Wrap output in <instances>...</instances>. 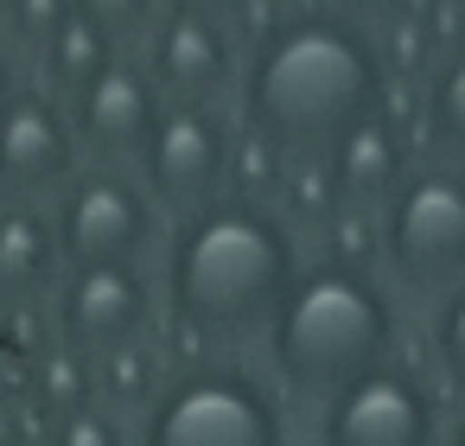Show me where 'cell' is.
<instances>
[{
	"label": "cell",
	"instance_id": "obj_1",
	"mask_svg": "<svg viewBox=\"0 0 465 446\" xmlns=\"http://www.w3.org/2000/svg\"><path fill=\"white\" fill-rule=\"evenodd\" d=\"M376 109H389L382 39L338 14L331 0H293L242 52L236 128L274 141L293 160L325 154Z\"/></svg>",
	"mask_w": 465,
	"mask_h": 446
},
{
	"label": "cell",
	"instance_id": "obj_2",
	"mask_svg": "<svg viewBox=\"0 0 465 446\" xmlns=\"http://www.w3.org/2000/svg\"><path fill=\"white\" fill-rule=\"evenodd\" d=\"M306 268L300 230L268 204L217 198L173 217L160 243V300L185 338H262Z\"/></svg>",
	"mask_w": 465,
	"mask_h": 446
},
{
	"label": "cell",
	"instance_id": "obj_3",
	"mask_svg": "<svg viewBox=\"0 0 465 446\" xmlns=\"http://www.w3.org/2000/svg\"><path fill=\"white\" fill-rule=\"evenodd\" d=\"M262 351H268L274 389L325 401V395H338L344 382H357L363 370H376L401 351L395 293L376 268L306 255V268L287 287L274 325L262 332Z\"/></svg>",
	"mask_w": 465,
	"mask_h": 446
},
{
	"label": "cell",
	"instance_id": "obj_4",
	"mask_svg": "<svg viewBox=\"0 0 465 446\" xmlns=\"http://www.w3.org/2000/svg\"><path fill=\"white\" fill-rule=\"evenodd\" d=\"M134 446H287V401L255 363L198 357L166 376L134 421Z\"/></svg>",
	"mask_w": 465,
	"mask_h": 446
},
{
	"label": "cell",
	"instance_id": "obj_5",
	"mask_svg": "<svg viewBox=\"0 0 465 446\" xmlns=\"http://www.w3.org/2000/svg\"><path fill=\"white\" fill-rule=\"evenodd\" d=\"M382 268L414 293H446L465 281V166L414 160L408 179L376 211Z\"/></svg>",
	"mask_w": 465,
	"mask_h": 446
},
{
	"label": "cell",
	"instance_id": "obj_6",
	"mask_svg": "<svg viewBox=\"0 0 465 446\" xmlns=\"http://www.w3.org/2000/svg\"><path fill=\"white\" fill-rule=\"evenodd\" d=\"M52 230L64 268H103V262H147L160 243V204L147 198L134 166L84 160L77 179L52 198Z\"/></svg>",
	"mask_w": 465,
	"mask_h": 446
},
{
	"label": "cell",
	"instance_id": "obj_7",
	"mask_svg": "<svg viewBox=\"0 0 465 446\" xmlns=\"http://www.w3.org/2000/svg\"><path fill=\"white\" fill-rule=\"evenodd\" d=\"M160 325H166V300H160V274L147 262L64 268L58 293H52V338L84 357L147 344Z\"/></svg>",
	"mask_w": 465,
	"mask_h": 446
},
{
	"label": "cell",
	"instance_id": "obj_8",
	"mask_svg": "<svg viewBox=\"0 0 465 446\" xmlns=\"http://www.w3.org/2000/svg\"><path fill=\"white\" fill-rule=\"evenodd\" d=\"M230 141H236V115H223V103H166L160 109L153 141L134 160L160 217L204 211L230 192Z\"/></svg>",
	"mask_w": 465,
	"mask_h": 446
},
{
	"label": "cell",
	"instance_id": "obj_9",
	"mask_svg": "<svg viewBox=\"0 0 465 446\" xmlns=\"http://www.w3.org/2000/svg\"><path fill=\"white\" fill-rule=\"evenodd\" d=\"M440 395L401 351L319 401V446H440Z\"/></svg>",
	"mask_w": 465,
	"mask_h": 446
},
{
	"label": "cell",
	"instance_id": "obj_10",
	"mask_svg": "<svg viewBox=\"0 0 465 446\" xmlns=\"http://www.w3.org/2000/svg\"><path fill=\"white\" fill-rule=\"evenodd\" d=\"M71 109V134L84 147V160H103V166H134L141 147L153 141V122L166 109V96L153 90L141 52H115L77 96H64Z\"/></svg>",
	"mask_w": 465,
	"mask_h": 446
},
{
	"label": "cell",
	"instance_id": "obj_11",
	"mask_svg": "<svg viewBox=\"0 0 465 446\" xmlns=\"http://www.w3.org/2000/svg\"><path fill=\"white\" fill-rule=\"evenodd\" d=\"M84 166V147L71 134V109L64 96L26 84L14 96V109L0 115V198L20 204H52Z\"/></svg>",
	"mask_w": 465,
	"mask_h": 446
},
{
	"label": "cell",
	"instance_id": "obj_12",
	"mask_svg": "<svg viewBox=\"0 0 465 446\" xmlns=\"http://www.w3.org/2000/svg\"><path fill=\"white\" fill-rule=\"evenodd\" d=\"M141 64L166 103H223L242 77V45L230 26L198 14H160L141 39Z\"/></svg>",
	"mask_w": 465,
	"mask_h": 446
},
{
	"label": "cell",
	"instance_id": "obj_13",
	"mask_svg": "<svg viewBox=\"0 0 465 446\" xmlns=\"http://www.w3.org/2000/svg\"><path fill=\"white\" fill-rule=\"evenodd\" d=\"M408 166H414V154H408V134L389 109H376L370 122H357L351 134H338L325 147V173H331L344 211H382L389 192L408 179Z\"/></svg>",
	"mask_w": 465,
	"mask_h": 446
},
{
	"label": "cell",
	"instance_id": "obj_14",
	"mask_svg": "<svg viewBox=\"0 0 465 446\" xmlns=\"http://www.w3.org/2000/svg\"><path fill=\"white\" fill-rule=\"evenodd\" d=\"M58 281H64V255H58L52 204L0 198V300L33 306V300H52Z\"/></svg>",
	"mask_w": 465,
	"mask_h": 446
},
{
	"label": "cell",
	"instance_id": "obj_15",
	"mask_svg": "<svg viewBox=\"0 0 465 446\" xmlns=\"http://www.w3.org/2000/svg\"><path fill=\"white\" fill-rule=\"evenodd\" d=\"M109 58H115V45H109L90 20H77V14H71V20H64V26L33 52V71H39L33 84H39V90H52V96H77V90H84Z\"/></svg>",
	"mask_w": 465,
	"mask_h": 446
},
{
	"label": "cell",
	"instance_id": "obj_16",
	"mask_svg": "<svg viewBox=\"0 0 465 446\" xmlns=\"http://www.w3.org/2000/svg\"><path fill=\"white\" fill-rule=\"evenodd\" d=\"M420 134L433 141V160L465 166V45H446V58L420 84Z\"/></svg>",
	"mask_w": 465,
	"mask_h": 446
},
{
	"label": "cell",
	"instance_id": "obj_17",
	"mask_svg": "<svg viewBox=\"0 0 465 446\" xmlns=\"http://www.w3.org/2000/svg\"><path fill=\"white\" fill-rule=\"evenodd\" d=\"M166 363H160V344L147 338V344H128V351H109V357H96V401L109 408V414H122V421H141L147 408H153V395L166 389Z\"/></svg>",
	"mask_w": 465,
	"mask_h": 446
},
{
	"label": "cell",
	"instance_id": "obj_18",
	"mask_svg": "<svg viewBox=\"0 0 465 446\" xmlns=\"http://www.w3.org/2000/svg\"><path fill=\"white\" fill-rule=\"evenodd\" d=\"M26 395H33V408H39L45 421H64V414L96 408V357H84V351H71V344L52 338V344L33 357Z\"/></svg>",
	"mask_w": 465,
	"mask_h": 446
},
{
	"label": "cell",
	"instance_id": "obj_19",
	"mask_svg": "<svg viewBox=\"0 0 465 446\" xmlns=\"http://www.w3.org/2000/svg\"><path fill=\"white\" fill-rule=\"evenodd\" d=\"M274 211H281L287 230H325V223L344 211V198H338V185H331V173H325V154H306V160L287 166Z\"/></svg>",
	"mask_w": 465,
	"mask_h": 446
},
{
	"label": "cell",
	"instance_id": "obj_20",
	"mask_svg": "<svg viewBox=\"0 0 465 446\" xmlns=\"http://www.w3.org/2000/svg\"><path fill=\"white\" fill-rule=\"evenodd\" d=\"M287 166H293V154H281L274 141L236 128V141H230V192H223V198H242V204H268V211H274Z\"/></svg>",
	"mask_w": 465,
	"mask_h": 446
},
{
	"label": "cell",
	"instance_id": "obj_21",
	"mask_svg": "<svg viewBox=\"0 0 465 446\" xmlns=\"http://www.w3.org/2000/svg\"><path fill=\"white\" fill-rule=\"evenodd\" d=\"M312 255L319 262H351V268H382V230L376 211H338L325 230H312Z\"/></svg>",
	"mask_w": 465,
	"mask_h": 446
},
{
	"label": "cell",
	"instance_id": "obj_22",
	"mask_svg": "<svg viewBox=\"0 0 465 446\" xmlns=\"http://www.w3.org/2000/svg\"><path fill=\"white\" fill-rule=\"evenodd\" d=\"M71 14H77V20H90V26L122 52V45L147 39V33H153V20H160L166 7H160V0H71Z\"/></svg>",
	"mask_w": 465,
	"mask_h": 446
},
{
	"label": "cell",
	"instance_id": "obj_23",
	"mask_svg": "<svg viewBox=\"0 0 465 446\" xmlns=\"http://www.w3.org/2000/svg\"><path fill=\"white\" fill-rule=\"evenodd\" d=\"M427 338H433V363L452 389H465V281L446 287L433 300V319H427Z\"/></svg>",
	"mask_w": 465,
	"mask_h": 446
},
{
	"label": "cell",
	"instance_id": "obj_24",
	"mask_svg": "<svg viewBox=\"0 0 465 446\" xmlns=\"http://www.w3.org/2000/svg\"><path fill=\"white\" fill-rule=\"evenodd\" d=\"M45 446H134V433H128V421H122V414H109V408L96 401V408H84V414L52 421Z\"/></svg>",
	"mask_w": 465,
	"mask_h": 446
},
{
	"label": "cell",
	"instance_id": "obj_25",
	"mask_svg": "<svg viewBox=\"0 0 465 446\" xmlns=\"http://www.w3.org/2000/svg\"><path fill=\"white\" fill-rule=\"evenodd\" d=\"M71 20V0H14L7 7V33H14V52H39L58 26Z\"/></svg>",
	"mask_w": 465,
	"mask_h": 446
},
{
	"label": "cell",
	"instance_id": "obj_26",
	"mask_svg": "<svg viewBox=\"0 0 465 446\" xmlns=\"http://www.w3.org/2000/svg\"><path fill=\"white\" fill-rule=\"evenodd\" d=\"M338 14H351L357 26H370V33H382V26H395L401 14H414V0H331Z\"/></svg>",
	"mask_w": 465,
	"mask_h": 446
},
{
	"label": "cell",
	"instance_id": "obj_27",
	"mask_svg": "<svg viewBox=\"0 0 465 446\" xmlns=\"http://www.w3.org/2000/svg\"><path fill=\"white\" fill-rule=\"evenodd\" d=\"M166 14H198V20H217V26H230V20H242V14H255V0H160Z\"/></svg>",
	"mask_w": 465,
	"mask_h": 446
},
{
	"label": "cell",
	"instance_id": "obj_28",
	"mask_svg": "<svg viewBox=\"0 0 465 446\" xmlns=\"http://www.w3.org/2000/svg\"><path fill=\"white\" fill-rule=\"evenodd\" d=\"M26 90V71H20V52H14V39H0V115L14 109V96Z\"/></svg>",
	"mask_w": 465,
	"mask_h": 446
},
{
	"label": "cell",
	"instance_id": "obj_29",
	"mask_svg": "<svg viewBox=\"0 0 465 446\" xmlns=\"http://www.w3.org/2000/svg\"><path fill=\"white\" fill-rule=\"evenodd\" d=\"M440 446H465V408L446 421V433H440Z\"/></svg>",
	"mask_w": 465,
	"mask_h": 446
},
{
	"label": "cell",
	"instance_id": "obj_30",
	"mask_svg": "<svg viewBox=\"0 0 465 446\" xmlns=\"http://www.w3.org/2000/svg\"><path fill=\"white\" fill-rule=\"evenodd\" d=\"M7 7H14V0H0V20H7Z\"/></svg>",
	"mask_w": 465,
	"mask_h": 446
},
{
	"label": "cell",
	"instance_id": "obj_31",
	"mask_svg": "<svg viewBox=\"0 0 465 446\" xmlns=\"http://www.w3.org/2000/svg\"><path fill=\"white\" fill-rule=\"evenodd\" d=\"M452 7H459V0H452Z\"/></svg>",
	"mask_w": 465,
	"mask_h": 446
}]
</instances>
